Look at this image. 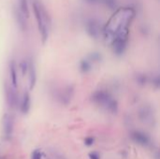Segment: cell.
Masks as SVG:
<instances>
[{
  "mask_svg": "<svg viewBox=\"0 0 160 159\" xmlns=\"http://www.w3.org/2000/svg\"><path fill=\"white\" fill-rule=\"evenodd\" d=\"M80 69L84 73L89 72V71H90L91 69H92V66H91L90 61H88V60H83V61H81Z\"/></svg>",
  "mask_w": 160,
  "mask_h": 159,
  "instance_id": "obj_14",
  "label": "cell"
},
{
  "mask_svg": "<svg viewBox=\"0 0 160 159\" xmlns=\"http://www.w3.org/2000/svg\"><path fill=\"white\" fill-rule=\"evenodd\" d=\"M72 93H73V90L70 86H68L60 94V98L62 102H64V103H68L69 100L71 99V96H72Z\"/></svg>",
  "mask_w": 160,
  "mask_h": 159,
  "instance_id": "obj_13",
  "label": "cell"
},
{
  "mask_svg": "<svg viewBox=\"0 0 160 159\" xmlns=\"http://www.w3.org/2000/svg\"><path fill=\"white\" fill-rule=\"evenodd\" d=\"M84 142H85V144H86L87 146H90V145L93 144V143H94V139H93V138H86V139H85Z\"/></svg>",
  "mask_w": 160,
  "mask_h": 159,
  "instance_id": "obj_21",
  "label": "cell"
},
{
  "mask_svg": "<svg viewBox=\"0 0 160 159\" xmlns=\"http://www.w3.org/2000/svg\"><path fill=\"white\" fill-rule=\"evenodd\" d=\"M83 1L87 4H100L101 0H83Z\"/></svg>",
  "mask_w": 160,
  "mask_h": 159,
  "instance_id": "obj_23",
  "label": "cell"
},
{
  "mask_svg": "<svg viewBox=\"0 0 160 159\" xmlns=\"http://www.w3.org/2000/svg\"><path fill=\"white\" fill-rule=\"evenodd\" d=\"M90 57L92 60H94V61H98V60L100 59V55L98 54H96V52H95V54H93Z\"/></svg>",
  "mask_w": 160,
  "mask_h": 159,
  "instance_id": "obj_22",
  "label": "cell"
},
{
  "mask_svg": "<svg viewBox=\"0 0 160 159\" xmlns=\"http://www.w3.org/2000/svg\"><path fill=\"white\" fill-rule=\"evenodd\" d=\"M134 17L135 10L132 7H122L115 11L104 29L107 43L111 44L115 40L127 42L129 26Z\"/></svg>",
  "mask_w": 160,
  "mask_h": 159,
  "instance_id": "obj_1",
  "label": "cell"
},
{
  "mask_svg": "<svg viewBox=\"0 0 160 159\" xmlns=\"http://www.w3.org/2000/svg\"><path fill=\"white\" fill-rule=\"evenodd\" d=\"M41 152H40L39 150H35L34 152L32 153V156L31 159H41Z\"/></svg>",
  "mask_w": 160,
  "mask_h": 159,
  "instance_id": "obj_18",
  "label": "cell"
},
{
  "mask_svg": "<svg viewBox=\"0 0 160 159\" xmlns=\"http://www.w3.org/2000/svg\"><path fill=\"white\" fill-rule=\"evenodd\" d=\"M20 3V9L21 11L24 13L25 17L29 16V10H28V5H27V0H19Z\"/></svg>",
  "mask_w": 160,
  "mask_h": 159,
  "instance_id": "obj_15",
  "label": "cell"
},
{
  "mask_svg": "<svg viewBox=\"0 0 160 159\" xmlns=\"http://www.w3.org/2000/svg\"><path fill=\"white\" fill-rule=\"evenodd\" d=\"M137 82L138 83H140V84H144V83L146 82V77H145L144 75H138Z\"/></svg>",
  "mask_w": 160,
  "mask_h": 159,
  "instance_id": "obj_19",
  "label": "cell"
},
{
  "mask_svg": "<svg viewBox=\"0 0 160 159\" xmlns=\"http://www.w3.org/2000/svg\"><path fill=\"white\" fill-rule=\"evenodd\" d=\"M100 4H103L104 6L108 7L109 9L114 10L117 6V2L116 0H101Z\"/></svg>",
  "mask_w": 160,
  "mask_h": 159,
  "instance_id": "obj_16",
  "label": "cell"
},
{
  "mask_svg": "<svg viewBox=\"0 0 160 159\" xmlns=\"http://www.w3.org/2000/svg\"><path fill=\"white\" fill-rule=\"evenodd\" d=\"M89 158L90 159H100L99 154L98 152H92L89 154Z\"/></svg>",
  "mask_w": 160,
  "mask_h": 159,
  "instance_id": "obj_20",
  "label": "cell"
},
{
  "mask_svg": "<svg viewBox=\"0 0 160 159\" xmlns=\"http://www.w3.org/2000/svg\"><path fill=\"white\" fill-rule=\"evenodd\" d=\"M28 71H29V89L33 90L37 82V71L35 64L33 61L28 63Z\"/></svg>",
  "mask_w": 160,
  "mask_h": 159,
  "instance_id": "obj_8",
  "label": "cell"
},
{
  "mask_svg": "<svg viewBox=\"0 0 160 159\" xmlns=\"http://www.w3.org/2000/svg\"><path fill=\"white\" fill-rule=\"evenodd\" d=\"M92 99L95 103L105 108L109 111L113 113L117 112L118 109L117 101L113 99V97L109 93L105 92V91H96V92L93 94Z\"/></svg>",
  "mask_w": 160,
  "mask_h": 159,
  "instance_id": "obj_3",
  "label": "cell"
},
{
  "mask_svg": "<svg viewBox=\"0 0 160 159\" xmlns=\"http://www.w3.org/2000/svg\"><path fill=\"white\" fill-rule=\"evenodd\" d=\"M33 10H34V13L36 16V20L38 22L39 31L42 37V41L45 42L47 40L48 37H49V31L51 26V20L48 14L47 10L43 5L38 0H35L33 2Z\"/></svg>",
  "mask_w": 160,
  "mask_h": 159,
  "instance_id": "obj_2",
  "label": "cell"
},
{
  "mask_svg": "<svg viewBox=\"0 0 160 159\" xmlns=\"http://www.w3.org/2000/svg\"><path fill=\"white\" fill-rule=\"evenodd\" d=\"M16 89L13 88L12 86H8L6 85V99L7 103L10 108L16 107L17 102H18V96L16 93Z\"/></svg>",
  "mask_w": 160,
  "mask_h": 159,
  "instance_id": "obj_5",
  "label": "cell"
},
{
  "mask_svg": "<svg viewBox=\"0 0 160 159\" xmlns=\"http://www.w3.org/2000/svg\"><path fill=\"white\" fill-rule=\"evenodd\" d=\"M3 126H4V133L6 137H10L13 132V126H14V122L13 118L12 115L6 114L3 119Z\"/></svg>",
  "mask_w": 160,
  "mask_h": 159,
  "instance_id": "obj_6",
  "label": "cell"
},
{
  "mask_svg": "<svg viewBox=\"0 0 160 159\" xmlns=\"http://www.w3.org/2000/svg\"><path fill=\"white\" fill-rule=\"evenodd\" d=\"M63 159H64V158H63Z\"/></svg>",
  "mask_w": 160,
  "mask_h": 159,
  "instance_id": "obj_24",
  "label": "cell"
},
{
  "mask_svg": "<svg viewBox=\"0 0 160 159\" xmlns=\"http://www.w3.org/2000/svg\"><path fill=\"white\" fill-rule=\"evenodd\" d=\"M29 109H30V96H29L28 92H25L24 94L23 100H22L21 111L23 113H27Z\"/></svg>",
  "mask_w": 160,
  "mask_h": 159,
  "instance_id": "obj_11",
  "label": "cell"
},
{
  "mask_svg": "<svg viewBox=\"0 0 160 159\" xmlns=\"http://www.w3.org/2000/svg\"><path fill=\"white\" fill-rule=\"evenodd\" d=\"M21 70H22V74L23 75H25L26 74V72L28 71V63L25 61V60H24L23 62L21 63Z\"/></svg>",
  "mask_w": 160,
  "mask_h": 159,
  "instance_id": "obj_17",
  "label": "cell"
},
{
  "mask_svg": "<svg viewBox=\"0 0 160 159\" xmlns=\"http://www.w3.org/2000/svg\"><path fill=\"white\" fill-rule=\"evenodd\" d=\"M17 67L15 62L12 60L9 62V76H10V82H12V86L13 88H17L18 85V74H17Z\"/></svg>",
  "mask_w": 160,
  "mask_h": 159,
  "instance_id": "obj_9",
  "label": "cell"
},
{
  "mask_svg": "<svg viewBox=\"0 0 160 159\" xmlns=\"http://www.w3.org/2000/svg\"><path fill=\"white\" fill-rule=\"evenodd\" d=\"M85 30L89 36L93 39H98L101 33V25L100 22L95 18L88 19L85 22Z\"/></svg>",
  "mask_w": 160,
  "mask_h": 159,
  "instance_id": "obj_4",
  "label": "cell"
},
{
  "mask_svg": "<svg viewBox=\"0 0 160 159\" xmlns=\"http://www.w3.org/2000/svg\"><path fill=\"white\" fill-rule=\"evenodd\" d=\"M140 118L143 121L144 123H151L154 119V114H153L152 109L148 106H144L140 111Z\"/></svg>",
  "mask_w": 160,
  "mask_h": 159,
  "instance_id": "obj_7",
  "label": "cell"
},
{
  "mask_svg": "<svg viewBox=\"0 0 160 159\" xmlns=\"http://www.w3.org/2000/svg\"><path fill=\"white\" fill-rule=\"evenodd\" d=\"M132 138L135 141L140 143L142 145H147L149 143V138L147 135H145L144 133H141V132L135 131L132 133Z\"/></svg>",
  "mask_w": 160,
  "mask_h": 159,
  "instance_id": "obj_10",
  "label": "cell"
},
{
  "mask_svg": "<svg viewBox=\"0 0 160 159\" xmlns=\"http://www.w3.org/2000/svg\"><path fill=\"white\" fill-rule=\"evenodd\" d=\"M15 17H16V20H17L18 25H19L20 29L23 30V31H24V30L26 29V24H25V16L24 15V13L21 11V10L15 11Z\"/></svg>",
  "mask_w": 160,
  "mask_h": 159,
  "instance_id": "obj_12",
  "label": "cell"
}]
</instances>
